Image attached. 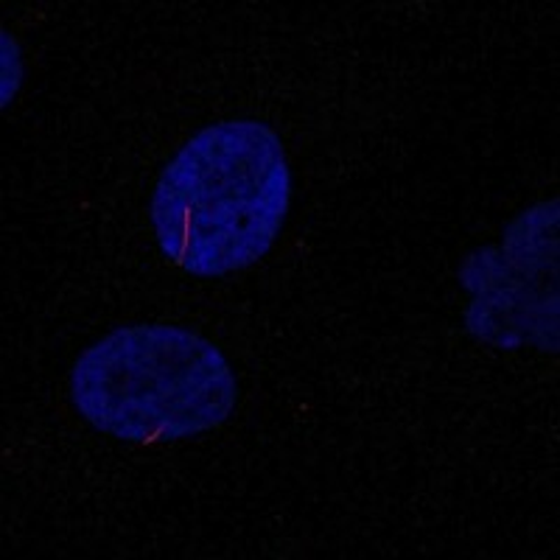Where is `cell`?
Segmentation results:
<instances>
[{"label": "cell", "instance_id": "6da1fadb", "mask_svg": "<svg viewBox=\"0 0 560 560\" xmlns=\"http://www.w3.org/2000/svg\"><path fill=\"white\" fill-rule=\"evenodd\" d=\"M289 208L280 143L253 121L219 124L188 140L154 194L158 242L174 267L224 275L258 261Z\"/></svg>", "mask_w": 560, "mask_h": 560}, {"label": "cell", "instance_id": "7a4b0ae2", "mask_svg": "<svg viewBox=\"0 0 560 560\" xmlns=\"http://www.w3.org/2000/svg\"><path fill=\"white\" fill-rule=\"evenodd\" d=\"M73 401L93 427L115 438L179 440L228 418L236 378L205 339L168 325H138L79 359Z\"/></svg>", "mask_w": 560, "mask_h": 560}, {"label": "cell", "instance_id": "3957f363", "mask_svg": "<svg viewBox=\"0 0 560 560\" xmlns=\"http://www.w3.org/2000/svg\"><path fill=\"white\" fill-rule=\"evenodd\" d=\"M18 57H14V48L9 51V37H3V102H9L18 88Z\"/></svg>", "mask_w": 560, "mask_h": 560}]
</instances>
